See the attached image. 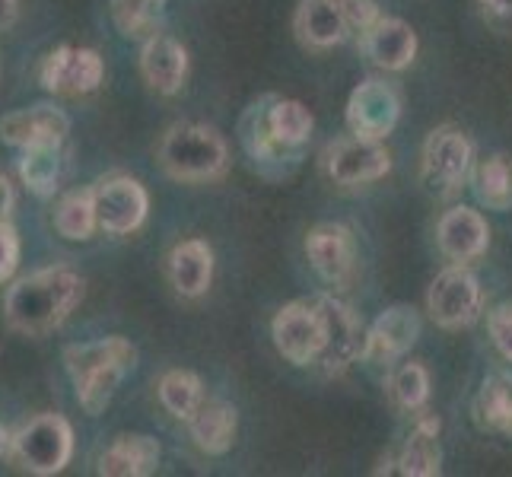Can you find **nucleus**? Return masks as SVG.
Listing matches in <instances>:
<instances>
[{
	"instance_id": "1",
	"label": "nucleus",
	"mask_w": 512,
	"mask_h": 477,
	"mask_svg": "<svg viewBox=\"0 0 512 477\" xmlns=\"http://www.w3.org/2000/svg\"><path fill=\"white\" fill-rule=\"evenodd\" d=\"M80 299L83 277L74 268H67V264H55V268L32 271L16 280L7 290L4 315L13 331L39 338V334L61 328Z\"/></svg>"
},
{
	"instance_id": "2",
	"label": "nucleus",
	"mask_w": 512,
	"mask_h": 477,
	"mask_svg": "<svg viewBox=\"0 0 512 477\" xmlns=\"http://www.w3.org/2000/svg\"><path fill=\"white\" fill-rule=\"evenodd\" d=\"M134 366L137 347L121 334L64 347V369L70 376V385H74L80 408L90 417H99L109 408L118 385L134 373Z\"/></svg>"
},
{
	"instance_id": "3",
	"label": "nucleus",
	"mask_w": 512,
	"mask_h": 477,
	"mask_svg": "<svg viewBox=\"0 0 512 477\" xmlns=\"http://www.w3.org/2000/svg\"><path fill=\"white\" fill-rule=\"evenodd\" d=\"M156 159H160V166L169 179L185 182V185H201V182L220 179L229 169V144H226V137L210 125L175 121L172 128H166L160 147H156Z\"/></svg>"
},
{
	"instance_id": "4",
	"label": "nucleus",
	"mask_w": 512,
	"mask_h": 477,
	"mask_svg": "<svg viewBox=\"0 0 512 477\" xmlns=\"http://www.w3.org/2000/svg\"><path fill=\"white\" fill-rule=\"evenodd\" d=\"M474 169V144L455 125H439L423 140L420 150V185L433 198H455Z\"/></svg>"
},
{
	"instance_id": "5",
	"label": "nucleus",
	"mask_w": 512,
	"mask_h": 477,
	"mask_svg": "<svg viewBox=\"0 0 512 477\" xmlns=\"http://www.w3.org/2000/svg\"><path fill=\"white\" fill-rule=\"evenodd\" d=\"M10 455L29 474L51 477L67 468L74 455V427L61 414H39L10 439Z\"/></svg>"
},
{
	"instance_id": "6",
	"label": "nucleus",
	"mask_w": 512,
	"mask_h": 477,
	"mask_svg": "<svg viewBox=\"0 0 512 477\" xmlns=\"http://www.w3.org/2000/svg\"><path fill=\"white\" fill-rule=\"evenodd\" d=\"M427 312L436 328L462 331L471 328L484 312L481 280L468 271V264H449L443 268L427 290Z\"/></svg>"
},
{
	"instance_id": "7",
	"label": "nucleus",
	"mask_w": 512,
	"mask_h": 477,
	"mask_svg": "<svg viewBox=\"0 0 512 477\" xmlns=\"http://www.w3.org/2000/svg\"><path fill=\"white\" fill-rule=\"evenodd\" d=\"M271 338L277 353L287 363L299 369L319 363L325 347V318L319 303H315V296H303L280 306L271 322Z\"/></svg>"
},
{
	"instance_id": "8",
	"label": "nucleus",
	"mask_w": 512,
	"mask_h": 477,
	"mask_svg": "<svg viewBox=\"0 0 512 477\" xmlns=\"http://www.w3.org/2000/svg\"><path fill=\"white\" fill-rule=\"evenodd\" d=\"M315 303L325 318V347L315 369L325 376H341L353 363L363 360V344H366V328L360 315L353 312L350 303H344L334 293H315Z\"/></svg>"
},
{
	"instance_id": "9",
	"label": "nucleus",
	"mask_w": 512,
	"mask_h": 477,
	"mask_svg": "<svg viewBox=\"0 0 512 477\" xmlns=\"http://www.w3.org/2000/svg\"><path fill=\"white\" fill-rule=\"evenodd\" d=\"M322 169L325 175L341 188H363L385 179L392 172V153L385 150L382 140H369L347 134L331 140L322 153Z\"/></svg>"
},
{
	"instance_id": "10",
	"label": "nucleus",
	"mask_w": 512,
	"mask_h": 477,
	"mask_svg": "<svg viewBox=\"0 0 512 477\" xmlns=\"http://www.w3.org/2000/svg\"><path fill=\"white\" fill-rule=\"evenodd\" d=\"M306 258L312 264V271L319 274L331 290H344L353 284L357 277V236L353 229L338 223V220H325L315 223L306 233Z\"/></svg>"
},
{
	"instance_id": "11",
	"label": "nucleus",
	"mask_w": 512,
	"mask_h": 477,
	"mask_svg": "<svg viewBox=\"0 0 512 477\" xmlns=\"http://www.w3.org/2000/svg\"><path fill=\"white\" fill-rule=\"evenodd\" d=\"M268 102H271V96H261L242 112L239 144L261 175H268V179H284V175H290L299 163H303L306 150H290L274 137L271 121H268Z\"/></svg>"
},
{
	"instance_id": "12",
	"label": "nucleus",
	"mask_w": 512,
	"mask_h": 477,
	"mask_svg": "<svg viewBox=\"0 0 512 477\" xmlns=\"http://www.w3.org/2000/svg\"><path fill=\"white\" fill-rule=\"evenodd\" d=\"M105 80V64L96 48L61 45L39 64V83L51 96H90Z\"/></svg>"
},
{
	"instance_id": "13",
	"label": "nucleus",
	"mask_w": 512,
	"mask_h": 477,
	"mask_svg": "<svg viewBox=\"0 0 512 477\" xmlns=\"http://www.w3.org/2000/svg\"><path fill=\"white\" fill-rule=\"evenodd\" d=\"M96 220L109 236H131L150 214V194L131 175H105L93 185Z\"/></svg>"
},
{
	"instance_id": "14",
	"label": "nucleus",
	"mask_w": 512,
	"mask_h": 477,
	"mask_svg": "<svg viewBox=\"0 0 512 477\" xmlns=\"http://www.w3.org/2000/svg\"><path fill=\"white\" fill-rule=\"evenodd\" d=\"M347 131L369 140H385L401 121V93L392 83L369 77L360 86H353L344 109Z\"/></svg>"
},
{
	"instance_id": "15",
	"label": "nucleus",
	"mask_w": 512,
	"mask_h": 477,
	"mask_svg": "<svg viewBox=\"0 0 512 477\" xmlns=\"http://www.w3.org/2000/svg\"><path fill=\"white\" fill-rule=\"evenodd\" d=\"M420 338V312L408 303H395L366 328L363 360L376 366H392L408 353Z\"/></svg>"
},
{
	"instance_id": "16",
	"label": "nucleus",
	"mask_w": 512,
	"mask_h": 477,
	"mask_svg": "<svg viewBox=\"0 0 512 477\" xmlns=\"http://www.w3.org/2000/svg\"><path fill=\"white\" fill-rule=\"evenodd\" d=\"M70 134V118L58 105H29L0 118V140L13 150H32V147H64Z\"/></svg>"
},
{
	"instance_id": "17",
	"label": "nucleus",
	"mask_w": 512,
	"mask_h": 477,
	"mask_svg": "<svg viewBox=\"0 0 512 477\" xmlns=\"http://www.w3.org/2000/svg\"><path fill=\"white\" fill-rule=\"evenodd\" d=\"M436 245L449 261L471 264L478 261L490 245V226L487 217L474 207H449L436 223Z\"/></svg>"
},
{
	"instance_id": "18",
	"label": "nucleus",
	"mask_w": 512,
	"mask_h": 477,
	"mask_svg": "<svg viewBox=\"0 0 512 477\" xmlns=\"http://www.w3.org/2000/svg\"><path fill=\"white\" fill-rule=\"evenodd\" d=\"M140 74L160 96L182 93L188 80V51L169 32H153L140 45Z\"/></svg>"
},
{
	"instance_id": "19",
	"label": "nucleus",
	"mask_w": 512,
	"mask_h": 477,
	"mask_svg": "<svg viewBox=\"0 0 512 477\" xmlns=\"http://www.w3.org/2000/svg\"><path fill=\"white\" fill-rule=\"evenodd\" d=\"M363 55L382 70H404L417 58V32L411 23L398 16H379V20L360 35Z\"/></svg>"
},
{
	"instance_id": "20",
	"label": "nucleus",
	"mask_w": 512,
	"mask_h": 477,
	"mask_svg": "<svg viewBox=\"0 0 512 477\" xmlns=\"http://www.w3.org/2000/svg\"><path fill=\"white\" fill-rule=\"evenodd\" d=\"M166 277L182 299H201L214 280V249L204 239H182L166 255Z\"/></svg>"
},
{
	"instance_id": "21",
	"label": "nucleus",
	"mask_w": 512,
	"mask_h": 477,
	"mask_svg": "<svg viewBox=\"0 0 512 477\" xmlns=\"http://www.w3.org/2000/svg\"><path fill=\"white\" fill-rule=\"evenodd\" d=\"M439 433H443V423H439L436 414L430 411L414 414V427L408 439L401 443L395 471L404 477H436L443 471V443H439Z\"/></svg>"
},
{
	"instance_id": "22",
	"label": "nucleus",
	"mask_w": 512,
	"mask_h": 477,
	"mask_svg": "<svg viewBox=\"0 0 512 477\" xmlns=\"http://www.w3.org/2000/svg\"><path fill=\"white\" fill-rule=\"evenodd\" d=\"M163 449L147 433H121L115 436L109 449L99 455L96 471L102 477H150L160 468Z\"/></svg>"
},
{
	"instance_id": "23",
	"label": "nucleus",
	"mask_w": 512,
	"mask_h": 477,
	"mask_svg": "<svg viewBox=\"0 0 512 477\" xmlns=\"http://www.w3.org/2000/svg\"><path fill=\"white\" fill-rule=\"evenodd\" d=\"M239 411L226 398H204V404L188 420V433L204 455H226L236 443Z\"/></svg>"
},
{
	"instance_id": "24",
	"label": "nucleus",
	"mask_w": 512,
	"mask_h": 477,
	"mask_svg": "<svg viewBox=\"0 0 512 477\" xmlns=\"http://www.w3.org/2000/svg\"><path fill=\"white\" fill-rule=\"evenodd\" d=\"M293 32L309 51H328L347 39L350 26L331 0H299L293 13Z\"/></svg>"
},
{
	"instance_id": "25",
	"label": "nucleus",
	"mask_w": 512,
	"mask_h": 477,
	"mask_svg": "<svg viewBox=\"0 0 512 477\" xmlns=\"http://www.w3.org/2000/svg\"><path fill=\"white\" fill-rule=\"evenodd\" d=\"M471 414L484 433L512 439V373L497 369V373L484 376L478 395H474Z\"/></svg>"
},
{
	"instance_id": "26",
	"label": "nucleus",
	"mask_w": 512,
	"mask_h": 477,
	"mask_svg": "<svg viewBox=\"0 0 512 477\" xmlns=\"http://www.w3.org/2000/svg\"><path fill=\"white\" fill-rule=\"evenodd\" d=\"M471 191L481 207L509 214L512 210V156L497 150L481 156L471 169Z\"/></svg>"
},
{
	"instance_id": "27",
	"label": "nucleus",
	"mask_w": 512,
	"mask_h": 477,
	"mask_svg": "<svg viewBox=\"0 0 512 477\" xmlns=\"http://www.w3.org/2000/svg\"><path fill=\"white\" fill-rule=\"evenodd\" d=\"M268 121L271 131L284 147L290 150H306L312 131H315V118L299 99H284V96H271L268 102Z\"/></svg>"
},
{
	"instance_id": "28",
	"label": "nucleus",
	"mask_w": 512,
	"mask_h": 477,
	"mask_svg": "<svg viewBox=\"0 0 512 477\" xmlns=\"http://www.w3.org/2000/svg\"><path fill=\"white\" fill-rule=\"evenodd\" d=\"M55 229H58L61 239H70V242H86L96 233L99 220H96L93 185L64 194V198L58 201V207H55Z\"/></svg>"
},
{
	"instance_id": "29",
	"label": "nucleus",
	"mask_w": 512,
	"mask_h": 477,
	"mask_svg": "<svg viewBox=\"0 0 512 477\" xmlns=\"http://www.w3.org/2000/svg\"><path fill=\"white\" fill-rule=\"evenodd\" d=\"M156 392H160V401L163 408L175 417V420H191L194 411L204 404V382L198 373H191V369H169V373L160 376V385H156Z\"/></svg>"
},
{
	"instance_id": "30",
	"label": "nucleus",
	"mask_w": 512,
	"mask_h": 477,
	"mask_svg": "<svg viewBox=\"0 0 512 477\" xmlns=\"http://www.w3.org/2000/svg\"><path fill=\"white\" fill-rule=\"evenodd\" d=\"M20 179L29 194L35 198H51L61 185V172H64V159L61 147H32L20 150Z\"/></svg>"
},
{
	"instance_id": "31",
	"label": "nucleus",
	"mask_w": 512,
	"mask_h": 477,
	"mask_svg": "<svg viewBox=\"0 0 512 477\" xmlns=\"http://www.w3.org/2000/svg\"><path fill=\"white\" fill-rule=\"evenodd\" d=\"M388 395H392L395 408L404 414H420L427 411L430 401V373L423 363H401L392 379H388Z\"/></svg>"
},
{
	"instance_id": "32",
	"label": "nucleus",
	"mask_w": 512,
	"mask_h": 477,
	"mask_svg": "<svg viewBox=\"0 0 512 477\" xmlns=\"http://www.w3.org/2000/svg\"><path fill=\"white\" fill-rule=\"evenodd\" d=\"M169 0H112V16L121 35L144 42L147 35L160 32V20Z\"/></svg>"
},
{
	"instance_id": "33",
	"label": "nucleus",
	"mask_w": 512,
	"mask_h": 477,
	"mask_svg": "<svg viewBox=\"0 0 512 477\" xmlns=\"http://www.w3.org/2000/svg\"><path fill=\"white\" fill-rule=\"evenodd\" d=\"M487 334H490L493 347L500 350V357L506 363H512V299L497 303L487 312Z\"/></svg>"
},
{
	"instance_id": "34",
	"label": "nucleus",
	"mask_w": 512,
	"mask_h": 477,
	"mask_svg": "<svg viewBox=\"0 0 512 477\" xmlns=\"http://www.w3.org/2000/svg\"><path fill=\"white\" fill-rule=\"evenodd\" d=\"M331 4L338 7V13L347 20L350 32H360V35L382 16L376 0H331Z\"/></svg>"
},
{
	"instance_id": "35",
	"label": "nucleus",
	"mask_w": 512,
	"mask_h": 477,
	"mask_svg": "<svg viewBox=\"0 0 512 477\" xmlns=\"http://www.w3.org/2000/svg\"><path fill=\"white\" fill-rule=\"evenodd\" d=\"M16 268H20V236L10 220H0V284H7Z\"/></svg>"
},
{
	"instance_id": "36",
	"label": "nucleus",
	"mask_w": 512,
	"mask_h": 477,
	"mask_svg": "<svg viewBox=\"0 0 512 477\" xmlns=\"http://www.w3.org/2000/svg\"><path fill=\"white\" fill-rule=\"evenodd\" d=\"M20 20V0H0V35L10 32Z\"/></svg>"
},
{
	"instance_id": "37",
	"label": "nucleus",
	"mask_w": 512,
	"mask_h": 477,
	"mask_svg": "<svg viewBox=\"0 0 512 477\" xmlns=\"http://www.w3.org/2000/svg\"><path fill=\"white\" fill-rule=\"evenodd\" d=\"M16 204V194H13V185L4 172H0V220H10V210Z\"/></svg>"
},
{
	"instance_id": "38",
	"label": "nucleus",
	"mask_w": 512,
	"mask_h": 477,
	"mask_svg": "<svg viewBox=\"0 0 512 477\" xmlns=\"http://www.w3.org/2000/svg\"><path fill=\"white\" fill-rule=\"evenodd\" d=\"M481 7L490 13H509L512 10V0H481Z\"/></svg>"
},
{
	"instance_id": "39",
	"label": "nucleus",
	"mask_w": 512,
	"mask_h": 477,
	"mask_svg": "<svg viewBox=\"0 0 512 477\" xmlns=\"http://www.w3.org/2000/svg\"><path fill=\"white\" fill-rule=\"evenodd\" d=\"M10 439H13V433H7V427L0 423V458L10 452Z\"/></svg>"
}]
</instances>
